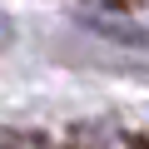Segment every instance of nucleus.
<instances>
[{
    "label": "nucleus",
    "mask_w": 149,
    "mask_h": 149,
    "mask_svg": "<svg viewBox=\"0 0 149 149\" xmlns=\"http://www.w3.org/2000/svg\"><path fill=\"white\" fill-rule=\"evenodd\" d=\"M10 40H15V25H10V15H5V10H0V50H5Z\"/></svg>",
    "instance_id": "nucleus-1"
}]
</instances>
